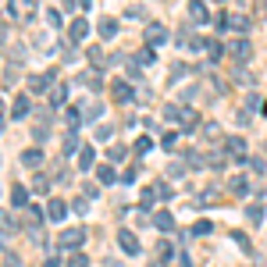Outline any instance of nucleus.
Listing matches in <instances>:
<instances>
[{
  "label": "nucleus",
  "mask_w": 267,
  "mask_h": 267,
  "mask_svg": "<svg viewBox=\"0 0 267 267\" xmlns=\"http://www.w3.org/2000/svg\"><path fill=\"white\" fill-rule=\"evenodd\" d=\"M36 11H40V0H0V15L15 25H25Z\"/></svg>",
  "instance_id": "obj_1"
},
{
  "label": "nucleus",
  "mask_w": 267,
  "mask_h": 267,
  "mask_svg": "<svg viewBox=\"0 0 267 267\" xmlns=\"http://www.w3.org/2000/svg\"><path fill=\"white\" fill-rule=\"evenodd\" d=\"M82 239H86V228H61L57 246H61V249H71V253H79V249H82Z\"/></svg>",
  "instance_id": "obj_2"
},
{
  "label": "nucleus",
  "mask_w": 267,
  "mask_h": 267,
  "mask_svg": "<svg viewBox=\"0 0 267 267\" xmlns=\"http://www.w3.org/2000/svg\"><path fill=\"white\" fill-rule=\"evenodd\" d=\"M224 154L232 157V161H249V154H246V139H242V136H228V139H224Z\"/></svg>",
  "instance_id": "obj_3"
},
{
  "label": "nucleus",
  "mask_w": 267,
  "mask_h": 267,
  "mask_svg": "<svg viewBox=\"0 0 267 267\" xmlns=\"http://www.w3.org/2000/svg\"><path fill=\"white\" fill-rule=\"evenodd\" d=\"M54 79H57V71H47V75H36V79H29V96L47 93V89L54 86Z\"/></svg>",
  "instance_id": "obj_4"
},
{
  "label": "nucleus",
  "mask_w": 267,
  "mask_h": 267,
  "mask_svg": "<svg viewBox=\"0 0 267 267\" xmlns=\"http://www.w3.org/2000/svg\"><path fill=\"white\" fill-rule=\"evenodd\" d=\"M118 246H121L128 256H139V253H143V246H139L136 232H128V228H121V232H118Z\"/></svg>",
  "instance_id": "obj_5"
},
{
  "label": "nucleus",
  "mask_w": 267,
  "mask_h": 267,
  "mask_svg": "<svg viewBox=\"0 0 267 267\" xmlns=\"http://www.w3.org/2000/svg\"><path fill=\"white\" fill-rule=\"evenodd\" d=\"M161 43H168V29L161 22H150L146 25V47H161Z\"/></svg>",
  "instance_id": "obj_6"
},
{
  "label": "nucleus",
  "mask_w": 267,
  "mask_h": 267,
  "mask_svg": "<svg viewBox=\"0 0 267 267\" xmlns=\"http://www.w3.org/2000/svg\"><path fill=\"white\" fill-rule=\"evenodd\" d=\"M228 54H232L239 64H246L249 54H253V47H249V40H228Z\"/></svg>",
  "instance_id": "obj_7"
},
{
  "label": "nucleus",
  "mask_w": 267,
  "mask_h": 267,
  "mask_svg": "<svg viewBox=\"0 0 267 267\" xmlns=\"http://www.w3.org/2000/svg\"><path fill=\"white\" fill-rule=\"evenodd\" d=\"M68 214H71V207H68L64 200H50V203H47V221H54V224H61V221H64Z\"/></svg>",
  "instance_id": "obj_8"
},
{
  "label": "nucleus",
  "mask_w": 267,
  "mask_h": 267,
  "mask_svg": "<svg viewBox=\"0 0 267 267\" xmlns=\"http://www.w3.org/2000/svg\"><path fill=\"white\" fill-rule=\"evenodd\" d=\"M189 18H193L196 25H207L210 22V8L203 4V0H189Z\"/></svg>",
  "instance_id": "obj_9"
},
{
  "label": "nucleus",
  "mask_w": 267,
  "mask_h": 267,
  "mask_svg": "<svg viewBox=\"0 0 267 267\" xmlns=\"http://www.w3.org/2000/svg\"><path fill=\"white\" fill-rule=\"evenodd\" d=\"M86 36H89V22H86V18H75V22L68 25V40H71V43H82Z\"/></svg>",
  "instance_id": "obj_10"
},
{
  "label": "nucleus",
  "mask_w": 267,
  "mask_h": 267,
  "mask_svg": "<svg viewBox=\"0 0 267 267\" xmlns=\"http://www.w3.org/2000/svg\"><path fill=\"white\" fill-rule=\"evenodd\" d=\"M110 96H114V100H118V103H128V100H132V86L118 79V82H114V86H110Z\"/></svg>",
  "instance_id": "obj_11"
},
{
  "label": "nucleus",
  "mask_w": 267,
  "mask_h": 267,
  "mask_svg": "<svg viewBox=\"0 0 267 267\" xmlns=\"http://www.w3.org/2000/svg\"><path fill=\"white\" fill-rule=\"evenodd\" d=\"M29 110H32V100H29V96H18L15 107H11V118L22 121V118H29Z\"/></svg>",
  "instance_id": "obj_12"
},
{
  "label": "nucleus",
  "mask_w": 267,
  "mask_h": 267,
  "mask_svg": "<svg viewBox=\"0 0 267 267\" xmlns=\"http://www.w3.org/2000/svg\"><path fill=\"white\" fill-rule=\"evenodd\" d=\"M22 164H25V168H40V164H43V150H40V146H29L25 154H22Z\"/></svg>",
  "instance_id": "obj_13"
},
{
  "label": "nucleus",
  "mask_w": 267,
  "mask_h": 267,
  "mask_svg": "<svg viewBox=\"0 0 267 267\" xmlns=\"http://www.w3.org/2000/svg\"><path fill=\"white\" fill-rule=\"evenodd\" d=\"M154 228H161V232H175V214L157 210V214H154Z\"/></svg>",
  "instance_id": "obj_14"
},
{
  "label": "nucleus",
  "mask_w": 267,
  "mask_h": 267,
  "mask_svg": "<svg viewBox=\"0 0 267 267\" xmlns=\"http://www.w3.org/2000/svg\"><path fill=\"white\" fill-rule=\"evenodd\" d=\"M100 114H103V103H100V100H86V103H82V118H86V121H96Z\"/></svg>",
  "instance_id": "obj_15"
},
{
  "label": "nucleus",
  "mask_w": 267,
  "mask_h": 267,
  "mask_svg": "<svg viewBox=\"0 0 267 267\" xmlns=\"http://www.w3.org/2000/svg\"><path fill=\"white\" fill-rule=\"evenodd\" d=\"M79 168H82V171L96 168V150H93V146H82V150H79Z\"/></svg>",
  "instance_id": "obj_16"
},
{
  "label": "nucleus",
  "mask_w": 267,
  "mask_h": 267,
  "mask_svg": "<svg viewBox=\"0 0 267 267\" xmlns=\"http://www.w3.org/2000/svg\"><path fill=\"white\" fill-rule=\"evenodd\" d=\"M96 32L103 36V40H114V32H118V22H114V18H100V22H96Z\"/></svg>",
  "instance_id": "obj_17"
},
{
  "label": "nucleus",
  "mask_w": 267,
  "mask_h": 267,
  "mask_svg": "<svg viewBox=\"0 0 267 267\" xmlns=\"http://www.w3.org/2000/svg\"><path fill=\"white\" fill-rule=\"evenodd\" d=\"M11 203H15L18 210L29 207V189H25V185H15V189H11Z\"/></svg>",
  "instance_id": "obj_18"
},
{
  "label": "nucleus",
  "mask_w": 267,
  "mask_h": 267,
  "mask_svg": "<svg viewBox=\"0 0 267 267\" xmlns=\"http://www.w3.org/2000/svg\"><path fill=\"white\" fill-rule=\"evenodd\" d=\"M64 125H68V132H79V125H82V110L68 107V110H64Z\"/></svg>",
  "instance_id": "obj_19"
},
{
  "label": "nucleus",
  "mask_w": 267,
  "mask_h": 267,
  "mask_svg": "<svg viewBox=\"0 0 267 267\" xmlns=\"http://www.w3.org/2000/svg\"><path fill=\"white\" fill-rule=\"evenodd\" d=\"M196 121H200V118H196V110H189V107H182V118H178V125H182L185 132H196Z\"/></svg>",
  "instance_id": "obj_20"
},
{
  "label": "nucleus",
  "mask_w": 267,
  "mask_h": 267,
  "mask_svg": "<svg viewBox=\"0 0 267 267\" xmlns=\"http://www.w3.org/2000/svg\"><path fill=\"white\" fill-rule=\"evenodd\" d=\"M125 157H128V146H121V143L107 150V161H110V164H125Z\"/></svg>",
  "instance_id": "obj_21"
},
{
  "label": "nucleus",
  "mask_w": 267,
  "mask_h": 267,
  "mask_svg": "<svg viewBox=\"0 0 267 267\" xmlns=\"http://www.w3.org/2000/svg\"><path fill=\"white\" fill-rule=\"evenodd\" d=\"M64 100H68V86L61 82V86L50 89V107H64Z\"/></svg>",
  "instance_id": "obj_22"
},
{
  "label": "nucleus",
  "mask_w": 267,
  "mask_h": 267,
  "mask_svg": "<svg viewBox=\"0 0 267 267\" xmlns=\"http://www.w3.org/2000/svg\"><path fill=\"white\" fill-rule=\"evenodd\" d=\"M79 82H82L86 89H93V93H96V89L103 86V82H100V75H96V71H82V75H79Z\"/></svg>",
  "instance_id": "obj_23"
},
{
  "label": "nucleus",
  "mask_w": 267,
  "mask_h": 267,
  "mask_svg": "<svg viewBox=\"0 0 267 267\" xmlns=\"http://www.w3.org/2000/svg\"><path fill=\"white\" fill-rule=\"evenodd\" d=\"M228 185H232V196H249V182H246L242 175H235Z\"/></svg>",
  "instance_id": "obj_24"
},
{
  "label": "nucleus",
  "mask_w": 267,
  "mask_h": 267,
  "mask_svg": "<svg viewBox=\"0 0 267 267\" xmlns=\"http://www.w3.org/2000/svg\"><path fill=\"white\" fill-rule=\"evenodd\" d=\"M132 64H136V68H146V64H154V47H143V50L132 57Z\"/></svg>",
  "instance_id": "obj_25"
},
{
  "label": "nucleus",
  "mask_w": 267,
  "mask_h": 267,
  "mask_svg": "<svg viewBox=\"0 0 267 267\" xmlns=\"http://www.w3.org/2000/svg\"><path fill=\"white\" fill-rule=\"evenodd\" d=\"M228 29H232V32H246L249 29V18L246 15H228Z\"/></svg>",
  "instance_id": "obj_26"
},
{
  "label": "nucleus",
  "mask_w": 267,
  "mask_h": 267,
  "mask_svg": "<svg viewBox=\"0 0 267 267\" xmlns=\"http://www.w3.org/2000/svg\"><path fill=\"white\" fill-rule=\"evenodd\" d=\"M61 150H64V154H75V150H82L79 132H68V136H64V143H61Z\"/></svg>",
  "instance_id": "obj_27"
},
{
  "label": "nucleus",
  "mask_w": 267,
  "mask_h": 267,
  "mask_svg": "<svg viewBox=\"0 0 267 267\" xmlns=\"http://www.w3.org/2000/svg\"><path fill=\"white\" fill-rule=\"evenodd\" d=\"M25 214H29V221H32L36 228H40V224H43V217H47V210H43V207H36V203H29V207H25Z\"/></svg>",
  "instance_id": "obj_28"
},
{
  "label": "nucleus",
  "mask_w": 267,
  "mask_h": 267,
  "mask_svg": "<svg viewBox=\"0 0 267 267\" xmlns=\"http://www.w3.org/2000/svg\"><path fill=\"white\" fill-rule=\"evenodd\" d=\"M32 193L47 196V193H50V178H47V175H36V178H32Z\"/></svg>",
  "instance_id": "obj_29"
},
{
  "label": "nucleus",
  "mask_w": 267,
  "mask_h": 267,
  "mask_svg": "<svg viewBox=\"0 0 267 267\" xmlns=\"http://www.w3.org/2000/svg\"><path fill=\"white\" fill-rule=\"evenodd\" d=\"M246 217H249L253 224H260V221H263V200H260V203H249V207H246Z\"/></svg>",
  "instance_id": "obj_30"
},
{
  "label": "nucleus",
  "mask_w": 267,
  "mask_h": 267,
  "mask_svg": "<svg viewBox=\"0 0 267 267\" xmlns=\"http://www.w3.org/2000/svg\"><path fill=\"white\" fill-rule=\"evenodd\" d=\"M185 71H189V64H182V61H175V64H171V75H168V82L175 86L178 79H185Z\"/></svg>",
  "instance_id": "obj_31"
},
{
  "label": "nucleus",
  "mask_w": 267,
  "mask_h": 267,
  "mask_svg": "<svg viewBox=\"0 0 267 267\" xmlns=\"http://www.w3.org/2000/svg\"><path fill=\"white\" fill-rule=\"evenodd\" d=\"M150 150H154V139H150V136H139V139H136V154H139V157H146Z\"/></svg>",
  "instance_id": "obj_32"
},
{
  "label": "nucleus",
  "mask_w": 267,
  "mask_h": 267,
  "mask_svg": "<svg viewBox=\"0 0 267 267\" xmlns=\"http://www.w3.org/2000/svg\"><path fill=\"white\" fill-rule=\"evenodd\" d=\"M96 178H100L103 185H110V182H114V164H100V168H96Z\"/></svg>",
  "instance_id": "obj_33"
},
{
  "label": "nucleus",
  "mask_w": 267,
  "mask_h": 267,
  "mask_svg": "<svg viewBox=\"0 0 267 267\" xmlns=\"http://www.w3.org/2000/svg\"><path fill=\"white\" fill-rule=\"evenodd\" d=\"M154 200H157V189H146L143 200H139V207H143V210H154Z\"/></svg>",
  "instance_id": "obj_34"
},
{
  "label": "nucleus",
  "mask_w": 267,
  "mask_h": 267,
  "mask_svg": "<svg viewBox=\"0 0 267 267\" xmlns=\"http://www.w3.org/2000/svg\"><path fill=\"white\" fill-rule=\"evenodd\" d=\"M249 171L253 175H267V161L263 157H249Z\"/></svg>",
  "instance_id": "obj_35"
},
{
  "label": "nucleus",
  "mask_w": 267,
  "mask_h": 267,
  "mask_svg": "<svg viewBox=\"0 0 267 267\" xmlns=\"http://www.w3.org/2000/svg\"><path fill=\"white\" fill-rule=\"evenodd\" d=\"M71 214H89V196H79L71 203Z\"/></svg>",
  "instance_id": "obj_36"
},
{
  "label": "nucleus",
  "mask_w": 267,
  "mask_h": 267,
  "mask_svg": "<svg viewBox=\"0 0 267 267\" xmlns=\"http://www.w3.org/2000/svg\"><path fill=\"white\" fill-rule=\"evenodd\" d=\"M0 228H4V232H15V228H18V224H15V217H11L8 210H0Z\"/></svg>",
  "instance_id": "obj_37"
},
{
  "label": "nucleus",
  "mask_w": 267,
  "mask_h": 267,
  "mask_svg": "<svg viewBox=\"0 0 267 267\" xmlns=\"http://www.w3.org/2000/svg\"><path fill=\"white\" fill-rule=\"evenodd\" d=\"M210 232H214L210 221H196V224H193V235H210Z\"/></svg>",
  "instance_id": "obj_38"
},
{
  "label": "nucleus",
  "mask_w": 267,
  "mask_h": 267,
  "mask_svg": "<svg viewBox=\"0 0 267 267\" xmlns=\"http://www.w3.org/2000/svg\"><path fill=\"white\" fill-rule=\"evenodd\" d=\"M232 75H235L239 82H246V86L253 82V75H249V71H242V64H232Z\"/></svg>",
  "instance_id": "obj_39"
},
{
  "label": "nucleus",
  "mask_w": 267,
  "mask_h": 267,
  "mask_svg": "<svg viewBox=\"0 0 267 267\" xmlns=\"http://www.w3.org/2000/svg\"><path fill=\"white\" fill-rule=\"evenodd\" d=\"M68 267H89V256H86V253H71Z\"/></svg>",
  "instance_id": "obj_40"
},
{
  "label": "nucleus",
  "mask_w": 267,
  "mask_h": 267,
  "mask_svg": "<svg viewBox=\"0 0 267 267\" xmlns=\"http://www.w3.org/2000/svg\"><path fill=\"white\" fill-rule=\"evenodd\" d=\"M221 54H224V47H221V43H210V47H207V57H210V64H214V61H221Z\"/></svg>",
  "instance_id": "obj_41"
},
{
  "label": "nucleus",
  "mask_w": 267,
  "mask_h": 267,
  "mask_svg": "<svg viewBox=\"0 0 267 267\" xmlns=\"http://www.w3.org/2000/svg\"><path fill=\"white\" fill-rule=\"evenodd\" d=\"M182 175H185V164L171 161V164H168V178H182Z\"/></svg>",
  "instance_id": "obj_42"
},
{
  "label": "nucleus",
  "mask_w": 267,
  "mask_h": 267,
  "mask_svg": "<svg viewBox=\"0 0 267 267\" xmlns=\"http://www.w3.org/2000/svg\"><path fill=\"white\" fill-rule=\"evenodd\" d=\"M232 239L239 242V249H242V253H253V246H249V239H246L242 232H232Z\"/></svg>",
  "instance_id": "obj_43"
},
{
  "label": "nucleus",
  "mask_w": 267,
  "mask_h": 267,
  "mask_svg": "<svg viewBox=\"0 0 267 267\" xmlns=\"http://www.w3.org/2000/svg\"><path fill=\"white\" fill-rule=\"evenodd\" d=\"M175 143H178V132H164L161 146H164V150H175Z\"/></svg>",
  "instance_id": "obj_44"
},
{
  "label": "nucleus",
  "mask_w": 267,
  "mask_h": 267,
  "mask_svg": "<svg viewBox=\"0 0 267 267\" xmlns=\"http://www.w3.org/2000/svg\"><path fill=\"white\" fill-rule=\"evenodd\" d=\"M54 178H57V182H61V185H64V182H68V178H71V171H68V168H64V164H57V168H54Z\"/></svg>",
  "instance_id": "obj_45"
},
{
  "label": "nucleus",
  "mask_w": 267,
  "mask_h": 267,
  "mask_svg": "<svg viewBox=\"0 0 267 267\" xmlns=\"http://www.w3.org/2000/svg\"><path fill=\"white\" fill-rule=\"evenodd\" d=\"M43 18H47V25H50V29H61V15H57V11H47Z\"/></svg>",
  "instance_id": "obj_46"
},
{
  "label": "nucleus",
  "mask_w": 267,
  "mask_h": 267,
  "mask_svg": "<svg viewBox=\"0 0 267 267\" xmlns=\"http://www.w3.org/2000/svg\"><path fill=\"white\" fill-rule=\"evenodd\" d=\"M136 178H139V171H136V168H128V171H125V175H121V185H132V182H136Z\"/></svg>",
  "instance_id": "obj_47"
},
{
  "label": "nucleus",
  "mask_w": 267,
  "mask_h": 267,
  "mask_svg": "<svg viewBox=\"0 0 267 267\" xmlns=\"http://www.w3.org/2000/svg\"><path fill=\"white\" fill-rule=\"evenodd\" d=\"M47 136H50V125H47V121H43V125H36V139H40V143H43Z\"/></svg>",
  "instance_id": "obj_48"
},
{
  "label": "nucleus",
  "mask_w": 267,
  "mask_h": 267,
  "mask_svg": "<svg viewBox=\"0 0 267 267\" xmlns=\"http://www.w3.org/2000/svg\"><path fill=\"white\" fill-rule=\"evenodd\" d=\"M175 267H193V260H189V253H178V256H175Z\"/></svg>",
  "instance_id": "obj_49"
},
{
  "label": "nucleus",
  "mask_w": 267,
  "mask_h": 267,
  "mask_svg": "<svg viewBox=\"0 0 267 267\" xmlns=\"http://www.w3.org/2000/svg\"><path fill=\"white\" fill-rule=\"evenodd\" d=\"M4 267H22V260L15 253H4Z\"/></svg>",
  "instance_id": "obj_50"
},
{
  "label": "nucleus",
  "mask_w": 267,
  "mask_h": 267,
  "mask_svg": "<svg viewBox=\"0 0 267 267\" xmlns=\"http://www.w3.org/2000/svg\"><path fill=\"white\" fill-rule=\"evenodd\" d=\"M154 189H157V196H161V200H168V196H171V189H168V185H164V182H157V185H154Z\"/></svg>",
  "instance_id": "obj_51"
},
{
  "label": "nucleus",
  "mask_w": 267,
  "mask_h": 267,
  "mask_svg": "<svg viewBox=\"0 0 267 267\" xmlns=\"http://www.w3.org/2000/svg\"><path fill=\"white\" fill-rule=\"evenodd\" d=\"M96 136H100V139H110V136H114V128H110V125H100V128H96Z\"/></svg>",
  "instance_id": "obj_52"
},
{
  "label": "nucleus",
  "mask_w": 267,
  "mask_h": 267,
  "mask_svg": "<svg viewBox=\"0 0 267 267\" xmlns=\"http://www.w3.org/2000/svg\"><path fill=\"white\" fill-rule=\"evenodd\" d=\"M161 256H175V246L171 242H161Z\"/></svg>",
  "instance_id": "obj_53"
},
{
  "label": "nucleus",
  "mask_w": 267,
  "mask_h": 267,
  "mask_svg": "<svg viewBox=\"0 0 267 267\" xmlns=\"http://www.w3.org/2000/svg\"><path fill=\"white\" fill-rule=\"evenodd\" d=\"M79 4H82V8H86V11H89V8H93V0H79Z\"/></svg>",
  "instance_id": "obj_54"
},
{
  "label": "nucleus",
  "mask_w": 267,
  "mask_h": 267,
  "mask_svg": "<svg viewBox=\"0 0 267 267\" xmlns=\"http://www.w3.org/2000/svg\"><path fill=\"white\" fill-rule=\"evenodd\" d=\"M0 132H4V118H0Z\"/></svg>",
  "instance_id": "obj_55"
},
{
  "label": "nucleus",
  "mask_w": 267,
  "mask_h": 267,
  "mask_svg": "<svg viewBox=\"0 0 267 267\" xmlns=\"http://www.w3.org/2000/svg\"><path fill=\"white\" fill-rule=\"evenodd\" d=\"M0 107H4V100H0Z\"/></svg>",
  "instance_id": "obj_56"
}]
</instances>
